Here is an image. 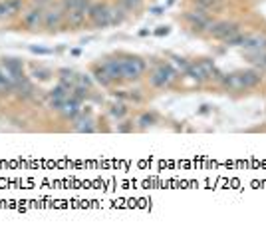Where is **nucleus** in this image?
<instances>
[{
	"mask_svg": "<svg viewBox=\"0 0 266 233\" xmlns=\"http://www.w3.org/2000/svg\"><path fill=\"white\" fill-rule=\"evenodd\" d=\"M185 74H187V76H191L193 80H197V82H205V80H207V74H205V70H203L201 62L189 64V66H187V70H185Z\"/></svg>",
	"mask_w": 266,
	"mask_h": 233,
	"instance_id": "ddd939ff",
	"label": "nucleus"
},
{
	"mask_svg": "<svg viewBox=\"0 0 266 233\" xmlns=\"http://www.w3.org/2000/svg\"><path fill=\"white\" fill-rule=\"evenodd\" d=\"M60 84L68 86V88H74L78 84V76H75L72 70H60Z\"/></svg>",
	"mask_w": 266,
	"mask_h": 233,
	"instance_id": "2eb2a0df",
	"label": "nucleus"
},
{
	"mask_svg": "<svg viewBox=\"0 0 266 233\" xmlns=\"http://www.w3.org/2000/svg\"><path fill=\"white\" fill-rule=\"evenodd\" d=\"M34 76L40 78V80H48V78L52 76V72L46 70V68H36V70H34Z\"/></svg>",
	"mask_w": 266,
	"mask_h": 233,
	"instance_id": "5701e85b",
	"label": "nucleus"
},
{
	"mask_svg": "<svg viewBox=\"0 0 266 233\" xmlns=\"http://www.w3.org/2000/svg\"><path fill=\"white\" fill-rule=\"evenodd\" d=\"M125 114H127V108H125L123 104H116V106L111 108V116H113V118H123Z\"/></svg>",
	"mask_w": 266,
	"mask_h": 233,
	"instance_id": "4be33fe9",
	"label": "nucleus"
},
{
	"mask_svg": "<svg viewBox=\"0 0 266 233\" xmlns=\"http://www.w3.org/2000/svg\"><path fill=\"white\" fill-rule=\"evenodd\" d=\"M104 70L107 72V76L111 78V82L121 80V66H119V60H107V62L104 64Z\"/></svg>",
	"mask_w": 266,
	"mask_h": 233,
	"instance_id": "4468645a",
	"label": "nucleus"
},
{
	"mask_svg": "<svg viewBox=\"0 0 266 233\" xmlns=\"http://www.w3.org/2000/svg\"><path fill=\"white\" fill-rule=\"evenodd\" d=\"M175 80H177V72H175L173 66H169V64L157 66V68L153 70V74H151V84H153L155 88H167V86H171Z\"/></svg>",
	"mask_w": 266,
	"mask_h": 233,
	"instance_id": "f03ea898",
	"label": "nucleus"
},
{
	"mask_svg": "<svg viewBox=\"0 0 266 233\" xmlns=\"http://www.w3.org/2000/svg\"><path fill=\"white\" fill-rule=\"evenodd\" d=\"M89 8H91V4H84L82 8H78V10H72V12H66V22H68V26H72V28H78V26H82L84 22H86V18L89 16Z\"/></svg>",
	"mask_w": 266,
	"mask_h": 233,
	"instance_id": "0eeeda50",
	"label": "nucleus"
},
{
	"mask_svg": "<svg viewBox=\"0 0 266 233\" xmlns=\"http://www.w3.org/2000/svg\"><path fill=\"white\" fill-rule=\"evenodd\" d=\"M153 122H155V118H153V116H149V114H143V116L139 118V124L143 126V128H145V126H151Z\"/></svg>",
	"mask_w": 266,
	"mask_h": 233,
	"instance_id": "b1692460",
	"label": "nucleus"
},
{
	"mask_svg": "<svg viewBox=\"0 0 266 233\" xmlns=\"http://www.w3.org/2000/svg\"><path fill=\"white\" fill-rule=\"evenodd\" d=\"M75 132H93L96 130V126H93V120L86 116V118H80V120H75V126H74Z\"/></svg>",
	"mask_w": 266,
	"mask_h": 233,
	"instance_id": "dca6fc26",
	"label": "nucleus"
},
{
	"mask_svg": "<svg viewBox=\"0 0 266 233\" xmlns=\"http://www.w3.org/2000/svg\"><path fill=\"white\" fill-rule=\"evenodd\" d=\"M185 18L195 30H208V26H211V20L205 12H187Z\"/></svg>",
	"mask_w": 266,
	"mask_h": 233,
	"instance_id": "9d476101",
	"label": "nucleus"
},
{
	"mask_svg": "<svg viewBox=\"0 0 266 233\" xmlns=\"http://www.w3.org/2000/svg\"><path fill=\"white\" fill-rule=\"evenodd\" d=\"M93 76H96V80H98L102 86H109V84H111V78L107 76V72L104 70V66H98V68L93 70Z\"/></svg>",
	"mask_w": 266,
	"mask_h": 233,
	"instance_id": "6ab92c4d",
	"label": "nucleus"
},
{
	"mask_svg": "<svg viewBox=\"0 0 266 233\" xmlns=\"http://www.w3.org/2000/svg\"><path fill=\"white\" fill-rule=\"evenodd\" d=\"M119 66H121V80H139L145 72V62L135 56L119 60Z\"/></svg>",
	"mask_w": 266,
	"mask_h": 233,
	"instance_id": "f257e3e1",
	"label": "nucleus"
},
{
	"mask_svg": "<svg viewBox=\"0 0 266 233\" xmlns=\"http://www.w3.org/2000/svg\"><path fill=\"white\" fill-rule=\"evenodd\" d=\"M89 0H64L62 2V8H64V12H72V10H78V8H82L84 4H88Z\"/></svg>",
	"mask_w": 266,
	"mask_h": 233,
	"instance_id": "a211bd4d",
	"label": "nucleus"
},
{
	"mask_svg": "<svg viewBox=\"0 0 266 233\" xmlns=\"http://www.w3.org/2000/svg\"><path fill=\"white\" fill-rule=\"evenodd\" d=\"M22 22H24V26L28 30H38L40 26H44V10L40 6L30 8L28 12L24 14V18H22Z\"/></svg>",
	"mask_w": 266,
	"mask_h": 233,
	"instance_id": "39448f33",
	"label": "nucleus"
},
{
	"mask_svg": "<svg viewBox=\"0 0 266 233\" xmlns=\"http://www.w3.org/2000/svg\"><path fill=\"white\" fill-rule=\"evenodd\" d=\"M64 16H66L64 8H50L48 12H44V28H50V30L58 28L64 22Z\"/></svg>",
	"mask_w": 266,
	"mask_h": 233,
	"instance_id": "1a4fd4ad",
	"label": "nucleus"
},
{
	"mask_svg": "<svg viewBox=\"0 0 266 233\" xmlns=\"http://www.w3.org/2000/svg\"><path fill=\"white\" fill-rule=\"evenodd\" d=\"M208 34L213 38H219V40H231L233 36L238 34V26L233 22H217V24H211L208 26Z\"/></svg>",
	"mask_w": 266,
	"mask_h": 233,
	"instance_id": "7ed1b4c3",
	"label": "nucleus"
},
{
	"mask_svg": "<svg viewBox=\"0 0 266 233\" xmlns=\"http://www.w3.org/2000/svg\"><path fill=\"white\" fill-rule=\"evenodd\" d=\"M125 8L123 6H109V18H111V24H119V22H123V18H125V12H123Z\"/></svg>",
	"mask_w": 266,
	"mask_h": 233,
	"instance_id": "f3484780",
	"label": "nucleus"
},
{
	"mask_svg": "<svg viewBox=\"0 0 266 233\" xmlns=\"http://www.w3.org/2000/svg\"><path fill=\"white\" fill-rule=\"evenodd\" d=\"M201 66H203V70L207 74V80L208 78H221L219 72H217V68H215V64L211 62V60H201Z\"/></svg>",
	"mask_w": 266,
	"mask_h": 233,
	"instance_id": "aec40b11",
	"label": "nucleus"
},
{
	"mask_svg": "<svg viewBox=\"0 0 266 233\" xmlns=\"http://www.w3.org/2000/svg\"><path fill=\"white\" fill-rule=\"evenodd\" d=\"M22 8V0H2L0 2V18L12 16Z\"/></svg>",
	"mask_w": 266,
	"mask_h": 233,
	"instance_id": "f8f14e48",
	"label": "nucleus"
},
{
	"mask_svg": "<svg viewBox=\"0 0 266 233\" xmlns=\"http://www.w3.org/2000/svg\"><path fill=\"white\" fill-rule=\"evenodd\" d=\"M89 18H91V22H93L98 28L109 26V24H111L109 6H105V4H91V8H89Z\"/></svg>",
	"mask_w": 266,
	"mask_h": 233,
	"instance_id": "20e7f679",
	"label": "nucleus"
},
{
	"mask_svg": "<svg viewBox=\"0 0 266 233\" xmlns=\"http://www.w3.org/2000/svg\"><path fill=\"white\" fill-rule=\"evenodd\" d=\"M34 54H50V50H44V48H36V46H32L30 48Z\"/></svg>",
	"mask_w": 266,
	"mask_h": 233,
	"instance_id": "393cba45",
	"label": "nucleus"
},
{
	"mask_svg": "<svg viewBox=\"0 0 266 233\" xmlns=\"http://www.w3.org/2000/svg\"><path fill=\"white\" fill-rule=\"evenodd\" d=\"M80 102H82V100L70 96V98L64 100V104H62V108H60L58 112L64 118H68V120H75V118L80 116V112H82V104H80Z\"/></svg>",
	"mask_w": 266,
	"mask_h": 233,
	"instance_id": "423d86ee",
	"label": "nucleus"
},
{
	"mask_svg": "<svg viewBox=\"0 0 266 233\" xmlns=\"http://www.w3.org/2000/svg\"><path fill=\"white\" fill-rule=\"evenodd\" d=\"M240 46H244L246 50H266V36L264 34H249V36H242V42Z\"/></svg>",
	"mask_w": 266,
	"mask_h": 233,
	"instance_id": "6e6552de",
	"label": "nucleus"
},
{
	"mask_svg": "<svg viewBox=\"0 0 266 233\" xmlns=\"http://www.w3.org/2000/svg\"><path fill=\"white\" fill-rule=\"evenodd\" d=\"M141 4H143V0H121V6H123L127 12H135V10H139V8H141Z\"/></svg>",
	"mask_w": 266,
	"mask_h": 233,
	"instance_id": "412c9836",
	"label": "nucleus"
},
{
	"mask_svg": "<svg viewBox=\"0 0 266 233\" xmlns=\"http://www.w3.org/2000/svg\"><path fill=\"white\" fill-rule=\"evenodd\" d=\"M240 76V82H242V90L244 88H254L260 80H262V74L256 72V70H246V72H238Z\"/></svg>",
	"mask_w": 266,
	"mask_h": 233,
	"instance_id": "9b49d317",
	"label": "nucleus"
}]
</instances>
